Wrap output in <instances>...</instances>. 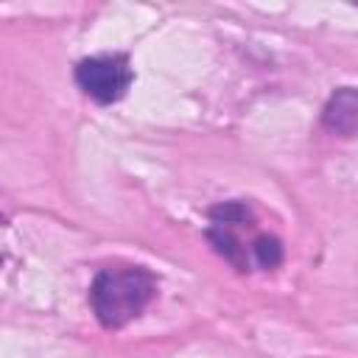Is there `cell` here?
<instances>
[{"label": "cell", "instance_id": "cell-2", "mask_svg": "<svg viewBox=\"0 0 358 358\" xmlns=\"http://www.w3.org/2000/svg\"><path fill=\"white\" fill-rule=\"evenodd\" d=\"M134 81V70L126 53H98L76 64V84L98 103L120 101Z\"/></svg>", "mask_w": 358, "mask_h": 358}, {"label": "cell", "instance_id": "cell-3", "mask_svg": "<svg viewBox=\"0 0 358 358\" xmlns=\"http://www.w3.org/2000/svg\"><path fill=\"white\" fill-rule=\"evenodd\" d=\"M322 126L338 137L358 134V90L355 87H338L327 98L322 109Z\"/></svg>", "mask_w": 358, "mask_h": 358}, {"label": "cell", "instance_id": "cell-1", "mask_svg": "<svg viewBox=\"0 0 358 358\" xmlns=\"http://www.w3.org/2000/svg\"><path fill=\"white\" fill-rule=\"evenodd\" d=\"M157 294V277L143 266L101 268L90 285V305L101 327L120 330L137 319Z\"/></svg>", "mask_w": 358, "mask_h": 358}, {"label": "cell", "instance_id": "cell-4", "mask_svg": "<svg viewBox=\"0 0 358 358\" xmlns=\"http://www.w3.org/2000/svg\"><path fill=\"white\" fill-rule=\"evenodd\" d=\"M207 241L213 243V249L227 260V263H232L238 271H249V260H246V246L227 229V227H218V224H213L207 232Z\"/></svg>", "mask_w": 358, "mask_h": 358}, {"label": "cell", "instance_id": "cell-6", "mask_svg": "<svg viewBox=\"0 0 358 358\" xmlns=\"http://www.w3.org/2000/svg\"><path fill=\"white\" fill-rule=\"evenodd\" d=\"M252 249H255V257H257V263L263 268H274L282 260V243L274 235H260Z\"/></svg>", "mask_w": 358, "mask_h": 358}, {"label": "cell", "instance_id": "cell-5", "mask_svg": "<svg viewBox=\"0 0 358 358\" xmlns=\"http://www.w3.org/2000/svg\"><path fill=\"white\" fill-rule=\"evenodd\" d=\"M210 218H213V224H218V227H229V224L252 221V213H249V207L241 204V201H224V204H218V207L210 210Z\"/></svg>", "mask_w": 358, "mask_h": 358}]
</instances>
